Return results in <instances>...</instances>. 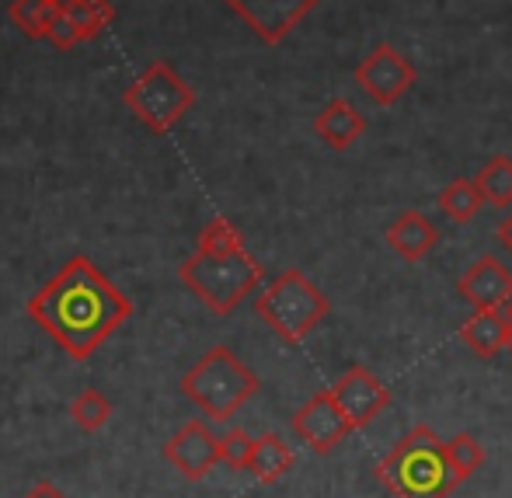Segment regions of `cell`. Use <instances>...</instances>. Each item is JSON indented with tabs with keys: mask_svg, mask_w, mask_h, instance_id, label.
<instances>
[{
	"mask_svg": "<svg viewBox=\"0 0 512 498\" xmlns=\"http://www.w3.org/2000/svg\"><path fill=\"white\" fill-rule=\"evenodd\" d=\"M293 432L304 439L310 450L324 457V453H331L349 432H356V429H352V422L345 418V411H342V404L335 401V394L317 391L314 398L304 401L297 411H293Z\"/></svg>",
	"mask_w": 512,
	"mask_h": 498,
	"instance_id": "9c48e42d",
	"label": "cell"
},
{
	"mask_svg": "<svg viewBox=\"0 0 512 498\" xmlns=\"http://www.w3.org/2000/svg\"><path fill=\"white\" fill-rule=\"evenodd\" d=\"M443 446H446V460H450L460 485H464L467 478H474V474L481 471V464H485V446H481V439L474 436V432H457V436L446 439Z\"/></svg>",
	"mask_w": 512,
	"mask_h": 498,
	"instance_id": "44dd1931",
	"label": "cell"
},
{
	"mask_svg": "<svg viewBox=\"0 0 512 498\" xmlns=\"http://www.w3.org/2000/svg\"><path fill=\"white\" fill-rule=\"evenodd\" d=\"M384 241L401 262L418 265L422 258H429L432 251H436L439 227L425 213H418V209H405V213H398L391 223H387Z\"/></svg>",
	"mask_w": 512,
	"mask_h": 498,
	"instance_id": "4fadbf2b",
	"label": "cell"
},
{
	"mask_svg": "<svg viewBox=\"0 0 512 498\" xmlns=\"http://www.w3.org/2000/svg\"><path fill=\"white\" fill-rule=\"evenodd\" d=\"M21 498H67V495H63L60 488L53 485V481H39V485H35L32 492L21 495Z\"/></svg>",
	"mask_w": 512,
	"mask_h": 498,
	"instance_id": "4316f807",
	"label": "cell"
},
{
	"mask_svg": "<svg viewBox=\"0 0 512 498\" xmlns=\"http://www.w3.org/2000/svg\"><path fill=\"white\" fill-rule=\"evenodd\" d=\"M133 303L126 293L91 262L88 255H74L32 300L28 317L60 345L77 363L91 359L115 335Z\"/></svg>",
	"mask_w": 512,
	"mask_h": 498,
	"instance_id": "6da1fadb",
	"label": "cell"
},
{
	"mask_svg": "<svg viewBox=\"0 0 512 498\" xmlns=\"http://www.w3.org/2000/svg\"><path fill=\"white\" fill-rule=\"evenodd\" d=\"M457 293L471 307H506L512 300V272L495 255H481L464 276L457 279Z\"/></svg>",
	"mask_w": 512,
	"mask_h": 498,
	"instance_id": "7c38bea8",
	"label": "cell"
},
{
	"mask_svg": "<svg viewBox=\"0 0 512 498\" xmlns=\"http://www.w3.org/2000/svg\"><path fill=\"white\" fill-rule=\"evenodd\" d=\"M506 310H509V317H512V300H509V303H506Z\"/></svg>",
	"mask_w": 512,
	"mask_h": 498,
	"instance_id": "83f0119b",
	"label": "cell"
},
{
	"mask_svg": "<svg viewBox=\"0 0 512 498\" xmlns=\"http://www.w3.org/2000/svg\"><path fill=\"white\" fill-rule=\"evenodd\" d=\"M255 314L269 324L272 335H279V342L300 345L331 314V300L300 269H286L255 297Z\"/></svg>",
	"mask_w": 512,
	"mask_h": 498,
	"instance_id": "5b68a950",
	"label": "cell"
},
{
	"mask_svg": "<svg viewBox=\"0 0 512 498\" xmlns=\"http://www.w3.org/2000/svg\"><path fill=\"white\" fill-rule=\"evenodd\" d=\"M377 481L394 498H450L460 488L446 446L429 425H415L377 464Z\"/></svg>",
	"mask_w": 512,
	"mask_h": 498,
	"instance_id": "7a4b0ae2",
	"label": "cell"
},
{
	"mask_svg": "<svg viewBox=\"0 0 512 498\" xmlns=\"http://www.w3.org/2000/svg\"><path fill=\"white\" fill-rule=\"evenodd\" d=\"M474 182H478V189L488 206L506 213L512 206V157L509 154L488 157V161L478 168V175H474Z\"/></svg>",
	"mask_w": 512,
	"mask_h": 498,
	"instance_id": "d6986e66",
	"label": "cell"
},
{
	"mask_svg": "<svg viewBox=\"0 0 512 498\" xmlns=\"http://www.w3.org/2000/svg\"><path fill=\"white\" fill-rule=\"evenodd\" d=\"M418 84L415 63L391 42H377L363 60L356 63V88L363 91L373 105H398Z\"/></svg>",
	"mask_w": 512,
	"mask_h": 498,
	"instance_id": "52a82bcc",
	"label": "cell"
},
{
	"mask_svg": "<svg viewBox=\"0 0 512 498\" xmlns=\"http://www.w3.org/2000/svg\"><path fill=\"white\" fill-rule=\"evenodd\" d=\"M70 418L77 422V429L84 432H98L108 425V418H112V404H108L105 394H98L95 387H88V391H81L70 404Z\"/></svg>",
	"mask_w": 512,
	"mask_h": 498,
	"instance_id": "7402d4cb",
	"label": "cell"
},
{
	"mask_svg": "<svg viewBox=\"0 0 512 498\" xmlns=\"http://www.w3.org/2000/svg\"><path fill=\"white\" fill-rule=\"evenodd\" d=\"M251 450H255V439H251L244 429H230L227 436L220 439L223 464H227V467H234V471H248Z\"/></svg>",
	"mask_w": 512,
	"mask_h": 498,
	"instance_id": "cb8c5ba5",
	"label": "cell"
},
{
	"mask_svg": "<svg viewBox=\"0 0 512 498\" xmlns=\"http://www.w3.org/2000/svg\"><path fill=\"white\" fill-rule=\"evenodd\" d=\"M196 248H209V251H234V248H244V237L241 230L234 227L230 220L223 216H213L203 230H199V241Z\"/></svg>",
	"mask_w": 512,
	"mask_h": 498,
	"instance_id": "603a6c76",
	"label": "cell"
},
{
	"mask_svg": "<svg viewBox=\"0 0 512 498\" xmlns=\"http://www.w3.org/2000/svg\"><path fill=\"white\" fill-rule=\"evenodd\" d=\"M509 324L512 317L506 307H474V314L460 324V338L474 356L492 359L509 349Z\"/></svg>",
	"mask_w": 512,
	"mask_h": 498,
	"instance_id": "5bb4252c",
	"label": "cell"
},
{
	"mask_svg": "<svg viewBox=\"0 0 512 498\" xmlns=\"http://www.w3.org/2000/svg\"><path fill=\"white\" fill-rule=\"evenodd\" d=\"M495 237H499V244L512 255V209H506V213H502V220L495 223Z\"/></svg>",
	"mask_w": 512,
	"mask_h": 498,
	"instance_id": "484cf974",
	"label": "cell"
},
{
	"mask_svg": "<svg viewBox=\"0 0 512 498\" xmlns=\"http://www.w3.org/2000/svg\"><path fill=\"white\" fill-rule=\"evenodd\" d=\"M49 42H53L56 49H74L77 42H81V35H77V28H74V21L67 18V14H56L53 18V25H49V35H46Z\"/></svg>",
	"mask_w": 512,
	"mask_h": 498,
	"instance_id": "d4e9b609",
	"label": "cell"
},
{
	"mask_svg": "<svg viewBox=\"0 0 512 498\" xmlns=\"http://www.w3.org/2000/svg\"><path fill=\"white\" fill-rule=\"evenodd\" d=\"M436 202H439V213H443L446 220L471 223L474 216L481 213V206H485V196H481L474 178H453V182L436 196Z\"/></svg>",
	"mask_w": 512,
	"mask_h": 498,
	"instance_id": "ac0fdd59",
	"label": "cell"
},
{
	"mask_svg": "<svg viewBox=\"0 0 512 498\" xmlns=\"http://www.w3.org/2000/svg\"><path fill=\"white\" fill-rule=\"evenodd\" d=\"M251 32L269 46H279L286 35H293V28H300V21L314 11L321 0H223Z\"/></svg>",
	"mask_w": 512,
	"mask_h": 498,
	"instance_id": "ba28073f",
	"label": "cell"
},
{
	"mask_svg": "<svg viewBox=\"0 0 512 498\" xmlns=\"http://www.w3.org/2000/svg\"><path fill=\"white\" fill-rule=\"evenodd\" d=\"M293 460L297 457H293V450L286 446V439L279 436V432H265V436L255 439L248 474H255V481H262V485H276L283 474H290Z\"/></svg>",
	"mask_w": 512,
	"mask_h": 498,
	"instance_id": "2e32d148",
	"label": "cell"
},
{
	"mask_svg": "<svg viewBox=\"0 0 512 498\" xmlns=\"http://www.w3.org/2000/svg\"><path fill=\"white\" fill-rule=\"evenodd\" d=\"M331 394H335V401L342 404L352 429H366L373 418H380L387 408H391V391H387V384L377 377V373H370L359 363L349 366V370L335 380Z\"/></svg>",
	"mask_w": 512,
	"mask_h": 498,
	"instance_id": "30bf717a",
	"label": "cell"
},
{
	"mask_svg": "<svg viewBox=\"0 0 512 498\" xmlns=\"http://www.w3.org/2000/svg\"><path fill=\"white\" fill-rule=\"evenodd\" d=\"M314 133L321 136L331 150H338V154H342V150H349L352 143L366 133V119H363V112L352 105V101L331 98L328 105L314 115Z\"/></svg>",
	"mask_w": 512,
	"mask_h": 498,
	"instance_id": "9a60e30c",
	"label": "cell"
},
{
	"mask_svg": "<svg viewBox=\"0 0 512 498\" xmlns=\"http://www.w3.org/2000/svg\"><path fill=\"white\" fill-rule=\"evenodd\" d=\"M56 4H60V11L67 14L70 21H74L81 42L98 39V35L115 21L112 0H56Z\"/></svg>",
	"mask_w": 512,
	"mask_h": 498,
	"instance_id": "e0dca14e",
	"label": "cell"
},
{
	"mask_svg": "<svg viewBox=\"0 0 512 498\" xmlns=\"http://www.w3.org/2000/svg\"><path fill=\"white\" fill-rule=\"evenodd\" d=\"M164 460L175 467L182 478L189 481H203L216 464H223L220 453V439L209 429L206 422H185L175 436L164 443Z\"/></svg>",
	"mask_w": 512,
	"mask_h": 498,
	"instance_id": "8fae6325",
	"label": "cell"
},
{
	"mask_svg": "<svg viewBox=\"0 0 512 498\" xmlns=\"http://www.w3.org/2000/svg\"><path fill=\"white\" fill-rule=\"evenodd\" d=\"M178 279H182L185 290L203 303L206 310H213L216 317H227L258 290L265 272L251 258L248 248H234V251L196 248L178 265Z\"/></svg>",
	"mask_w": 512,
	"mask_h": 498,
	"instance_id": "3957f363",
	"label": "cell"
},
{
	"mask_svg": "<svg viewBox=\"0 0 512 498\" xmlns=\"http://www.w3.org/2000/svg\"><path fill=\"white\" fill-rule=\"evenodd\" d=\"M126 108L150 129V133H171L196 105V91L182 81L171 63H150L126 91Z\"/></svg>",
	"mask_w": 512,
	"mask_h": 498,
	"instance_id": "8992f818",
	"label": "cell"
},
{
	"mask_svg": "<svg viewBox=\"0 0 512 498\" xmlns=\"http://www.w3.org/2000/svg\"><path fill=\"white\" fill-rule=\"evenodd\" d=\"M56 14H60L56 0H11L7 4V18L25 39H46Z\"/></svg>",
	"mask_w": 512,
	"mask_h": 498,
	"instance_id": "ffe728a7",
	"label": "cell"
},
{
	"mask_svg": "<svg viewBox=\"0 0 512 498\" xmlns=\"http://www.w3.org/2000/svg\"><path fill=\"white\" fill-rule=\"evenodd\" d=\"M258 391H262L258 373L227 345H213L182 377L185 398L216 422H230Z\"/></svg>",
	"mask_w": 512,
	"mask_h": 498,
	"instance_id": "277c9868",
	"label": "cell"
}]
</instances>
